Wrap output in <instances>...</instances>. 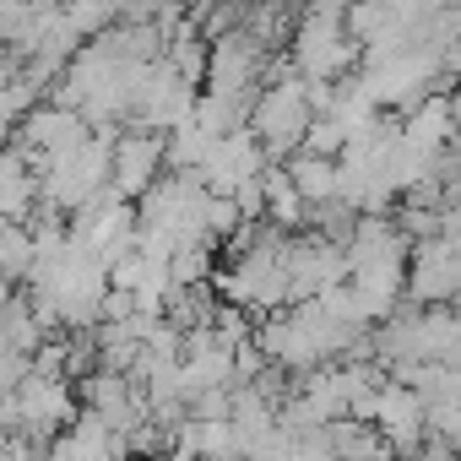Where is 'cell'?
I'll use <instances>...</instances> for the list:
<instances>
[{
    "label": "cell",
    "mask_w": 461,
    "mask_h": 461,
    "mask_svg": "<svg viewBox=\"0 0 461 461\" xmlns=\"http://www.w3.org/2000/svg\"><path fill=\"white\" fill-rule=\"evenodd\" d=\"M158 158H163V147H158L152 136L120 141V152H114V190H125V195L147 190V179L158 174Z\"/></svg>",
    "instance_id": "cell-1"
},
{
    "label": "cell",
    "mask_w": 461,
    "mask_h": 461,
    "mask_svg": "<svg viewBox=\"0 0 461 461\" xmlns=\"http://www.w3.org/2000/svg\"><path fill=\"white\" fill-rule=\"evenodd\" d=\"M33 185H28V168L17 158H0V217H17L28 206Z\"/></svg>",
    "instance_id": "cell-2"
}]
</instances>
